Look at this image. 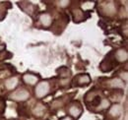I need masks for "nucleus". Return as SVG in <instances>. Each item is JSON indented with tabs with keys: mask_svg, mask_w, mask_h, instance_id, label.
<instances>
[{
	"mask_svg": "<svg viewBox=\"0 0 128 120\" xmlns=\"http://www.w3.org/2000/svg\"><path fill=\"white\" fill-rule=\"evenodd\" d=\"M30 96L31 92L26 88H17L9 94V98L17 102H25L30 98Z\"/></svg>",
	"mask_w": 128,
	"mask_h": 120,
	"instance_id": "2",
	"label": "nucleus"
},
{
	"mask_svg": "<svg viewBox=\"0 0 128 120\" xmlns=\"http://www.w3.org/2000/svg\"><path fill=\"white\" fill-rule=\"evenodd\" d=\"M57 73L62 79H67L71 75V71L67 67H60L59 69H57Z\"/></svg>",
	"mask_w": 128,
	"mask_h": 120,
	"instance_id": "15",
	"label": "nucleus"
},
{
	"mask_svg": "<svg viewBox=\"0 0 128 120\" xmlns=\"http://www.w3.org/2000/svg\"><path fill=\"white\" fill-rule=\"evenodd\" d=\"M95 6H96L95 2L86 1V2H83V3L81 4V10H83L84 12H87V13H88V11L92 10V9H93Z\"/></svg>",
	"mask_w": 128,
	"mask_h": 120,
	"instance_id": "16",
	"label": "nucleus"
},
{
	"mask_svg": "<svg viewBox=\"0 0 128 120\" xmlns=\"http://www.w3.org/2000/svg\"><path fill=\"white\" fill-rule=\"evenodd\" d=\"M113 59L117 63H125L128 59V52L125 48H118L113 52Z\"/></svg>",
	"mask_w": 128,
	"mask_h": 120,
	"instance_id": "9",
	"label": "nucleus"
},
{
	"mask_svg": "<svg viewBox=\"0 0 128 120\" xmlns=\"http://www.w3.org/2000/svg\"><path fill=\"white\" fill-rule=\"evenodd\" d=\"M66 112L68 113V116L72 117L73 119H78L82 113H83V107L82 104L79 101H71L66 106Z\"/></svg>",
	"mask_w": 128,
	"mask_h": 120,
	"instance_id": "4",
	"label": "nucleus"
},
{
	"mask_svg": "<svg viewBox=\"0 0 128 120\" xmlns=\"http://www.w3.org/2000/svg\"><path fill=\"white\" fill-rule=\"evenodd\" d=\"M111 105V101L106 98V97H102V99L101 100V102L98 104V106L94 109L95 112H101V111H104L107 110Z\"/></svg>",
	"mask_w": 128,
	"mask_h": 120,
	"instance_id": "14",
	"label": "nucleus"
},
{
	"mask_svg": "<svg viewBox=\"0 0 128 120\" xmlns=\"http://www.w3.org/2000/svg\"><path fill=\"white\" fill-rule=\"evenodd\" d=\"M104 85L107 88L112 89L113 90H124V88H125V83L123 81H121L118 77H113V78L107 79L105 81Z\"/></svg>",
	"mask_w": 128,
	"mask_h": 120,
	"instance_id": "6",
	"label": "nucleus"
},
{
	"mask_svg": "<svg viewBox=\"0 0 128 120\" xmlns=\"http://www.w3.org/2000/svg\"><path fill=\"white\" fill-rule=\"evenodd\" d=\"M60 120H74L72 117H70V116H68V115H66V116H64V117H62V118H60Z\"/></svg>",
	"mask_w": 128,
	"mask_h": 120,
	"instance_id": "19",
	"label": "nucleus"
},
{
	"mask_svg": "<svg viewBox=\"0 0 128 120\" xmlns=\"http://www.w3.org/2000/svg\"><path fill=\"white\" fill-rule=\"evenodd\" d=\"M46 111V105L43 102H38L32 109V112L34 116L36 117H42Z\"/></svg>",
	"mask_w": 128,
	"mask_h": 120,
	"instance_id": "13",
	"label": "nucleus"
},
{
	"mask_svg": "<svg viewBox=\"0 0 128 120\" xmlns=\"http://www.w3.org/2000/svg\"><path fill=\"white\" fill-rule=\"evenodd\" d=\"M39 22L41 24L42 27L43 28H49L51 25H52V22H53V18L49 13L47 12H43L42 14H40L39 16Z\"/></svg>",
	"mask_w": 128,
	"mask_h": 120,
	"instance_id": "10",
	"label": "nucleus"
},
{
	"mask_svg": "<svg viewBox=\"0 0 128 120\" xmlns=\"http://www.w3.org/2000/svg\"><path fill=\"white\" fill-rule=\"evenodd\" d=\"M122 110H123V108L119 103L111 104L110 107L108 108V115L111 118H118L121 115Z\"/></svg>",
	"mask_w": 128,
	"mask_h": 120,
	"instance_id": "12",
	"label": "nucleus"
},
{
	"mask_svg": "<svg viewBox=\"0 0 128 120\" xmlns=\"http://www.w3.org/2000/svg\"><path fill=\"white\" fill-rule=\"evenodd\" d=\"M90 83L91 77L89 74H78L72 81V85L74 87H86L90 85Z\"/></svg>",
	"mask_w": 128,
	"mask_h": 120,
	"instance_id": "7",
	"label": "nucleus"
},
{
	"mask_svg": "<svg viewBox=\"0 0 128 120\" xmlns=\"http://www.w3.org/2000/svg\"><path fill=\"white\" fill-rule=\"evenodd\" d=\"M22 81L24 82V84L29 86V87H35L40 81H41V77L40 75L33 73V72H27L22 76Z\"/></svg>",
	"mask_w": 128,
	"mask_h": 120,
	"instance_id": "5",
	"label": "nucleus"
},
{
	"mask_svg": "<svg viewBox=\"0 0 128 120\" xmlns=\"http://www.w3.org/2000/svg\"><path fill=\"white\" fill-rule=\"evenodd\" d=\"M19 83H20L19 77H17V76H11V77L7 78L4 81L3 85H4V88L8 90V91H13V90H16L18 88Z\"/></svg>",
	"mask_w": 128,
	"mask_h": 120,
	"instance_id": "8",
	"label": "nucleus"
},
{
	"mask_svg": "<svg viewBox=\"0 0 128 120\" xmlns=\"http://www.w3.org/2000/svg\"><path fill=\"white\" fill-rule=\"evenodd\" d=\"M72 16H73V20H74L75 23H80L82 21H86V19L89 17L88 13L87 12H84L80 8L72 10Z\"/></svg>",
	"mask_w": 128,
	"mask_h": 120,
	"instance_id": "11",
	"label": "nucleus"
},
{
	"mask_svg": "<svg viewBox=\"0 0 128 120\" xmlns=\"http://www.w3.org/2000/svg\"><path fill=\"white\" fill-rule=\"evenodd\" d=\"M118 78L121 80V81H123L124 83H127V80H128V75H127V71H120L119 72V74H118Z\"/></svg>",
	"mask_w": 128,
	"mask_h": 120,
	"instance_id": "17",
	"label": "nucleus"
},
{
	"mask_svg": "<svg viewBox=\"0 0 128 120\" xmlns=\"http://www.w3.org/2000/svg\"><path fill=\"white\" fill-rule=\"evenodd\" d=\"M51 89H52V84L50 81L43 80V81H40L34 87V94L38 99H42L50 93Z\"/></svg>",
	"mask_w": 128,
	"mask_h": 120,
	"instance_id": "1",
	"label": "nucleus"
},
{
	"mask_svg": "<svg viewBox=\"0 0 128 120\" xmlns=\"http://www.w3.org/2000/svg\"><path fill=\"white\" fill-rule=\"evenodd\" d=\"M56 5L60 8H67L70 5V1L68 0H61V1H56Z\"/></svg>",
	"mask_w": 128,
	"mask_h": 120,
	"instance_id": "18",
	"label": "nucleus"
},
{
	"mask_svg": "<svg viewBox=\"0 0 128 120\" xmlns=\"http://www.w3.org/2000/svg\"><path fill=\"white\" fill-rule=\"evenodd\" d=\"M4 48H5V45H4V44H1V43H0V52H1V51H2V50H3Z\"/></svg>",
	"mask_w": 128,
	"mask_h": 120,
	"instance_id": "20",
	"label": "nucleus"
},
{
	"mask_svg": "<svg viewBox=\"0 0 128 120\" xmlns=\"http://www.w3.org/2000/svg\"><path fill=\"white\" fill-rule=\"evenodd\" d=\"M117 13L116 6L114 2L108 1V2H103L102 4H100L99 6V15L106 16V17H112Z\"/></svg>",
	"mask_w": 128,
	"mask_h": 120,
	"instance_id": "3",
	"label": "nucleus"
}]
</instances>
